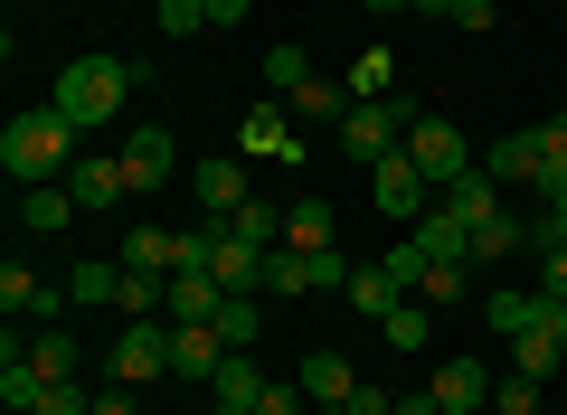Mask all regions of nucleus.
I'll return each instance as SVG.
<instances>
[{
	"label": "nucleus",
	"instance_id": "aec40b11",
	"mask_svg": "<svg viewBox=\"0 0 567 415\" xmlns=\"http://www.w3.org/2000/svg\"><path fill=\"white\" fill-rule=\"evenodd\" d=\"M0 312H10V321H20V312H58V283L29 274V264L10 256V264H0Z\"/></svg>",
	"mask_w": 567,
	"mask_h": 415
},
{
	"label": "nucleus",
	"instance_id": "2f4dec72",
	"mask_svg": "<svg viewBox=\"0 0 567 415\" xmlns=\"http://www.w3.org/2000/svg\"><path fill=\"white\" fill-rule=\"evenodd\" d=\"M464 293H473V264H425V283H416L425 312H445V302H464Z\"/></svg>",
	"mask_w": 567,
	"mask_h": 415
},
{
	"label": "nucleus",
	"instance_id": "39448f33",
	"mask_svg": "<svg viewBox=\"0 0 567 415\" xmlns=\"http://www.w3.org/2000/svg\"><path fill=\"white\" fill-rule=\"evenodd\" d=\"M369 198H379V208H388L398 227H416L425 208H435V179H425L416 160H406V142H398L388 160H369Z\"/></svg>",
	"mask_w": 567,
	"mask_h": 415
},
{
	"label": "nucleus",
	"instance_id": "79ce46f5",
	"mask_svg": "<svg viewBox=\"0 0 567 415\" xmlns=\"http://www.w3.org/2000/svg\"><path fill=\"white\" fill-rule=\"evenodd\" d=\"M529 142H539V160H567V114H548V123H529Z\"/></svg>",
	"mask_w": 567,
	"mask_h": 415
},
{
	"label": "nucleus",
	"instance_id": "8fccbe9b",
	"mask_svg": "<svg viewBox=\"0 0 567 415\" xmlns=\"http://www.w3.org/2000/svg\"><path fill=\"white\" fill-rule=\"evenodd\" d=\"M208 415H256V406H208Z\"/></svg>",
	"mask_w": 567,
	"mask_h": 415
},
{
	"label": "nucleus",
	"instance_id": "a211bd4d",
	"mask_svg": "<svg viewBox=\"0 0 567 415\" xmlns=\"http://www.w3.org/2000/svg\"><path fill=\"white\" fill-rule=\"evenodd\" d=\"M511 369H520V377H558V369H567V350H558V331H548V312L529 321V331H511Z\"/></svg>",
	"mask_w": 567,
	"mask_h": 415
},
{
	"label": "nucleus",
	"instance_id": "c03bdc74",
	"mask_svg": "<svg viewBox=\"0 0 567 415\" xmlns=\"http://www.w3.org/2000/svg\"><path fill=\"white\" fill-rule=\"evenodd\" d=\"M539 293H548V302H567V256H539Z\"/></svg>",
	"mask_w": 567,
	"mask_h": 415
},
{
	"label": "nucleus",
	"instance_id": "a18cd8bd",
	"mask_svg": "<svg viewBox=\"0 0 567 415\" xmlns=\"http://www.w3.org/2000/svg\"><path fill=\"white\" fill-rule=\"evenodd\" d=\"M199 10H208V29H237L246 20V0H199Z\"/></svg>",
	"mask_w": 567,
	"mask_h": 415
},
{
	"label": "nucleus",
	"instance_id": "bb28decb",
	"mask_svg": "<svg viewBox=\"0 0 567 415\" xmlns=\"http://www.w3.org/2000/svg\"><path fill=\"white\" fill-rule=\"evenodd\" d=\"M208 331H218L227 350H256V340H265V312H256V293H227V302H218V321H208Z\"/></svg>",
	"mask_w": 567,
	"mask_h": 415
},
{
	"label": "nucleus",
	"instance_id": "72a5a7b5",
	"mask_svg": "<svg viewBox=\"0 0 567 415\" xmlns=\"http://www.w3.org/2000/svg\"><path fill=\"white\" fill-rule=\"evenodd\" d=\"M303 76H312V48H265V85H275V95H293Z\"/></svg>",
	"mask_w": 567,
	"mask_h": 415
},
{
	"label": "nucleus",
	"instance_id": "9d476101",
	"mask_svg": "<svg viewBox=\"0 0 567 415\" xmlns=\"http://www.w3.org/2000/svg\"><path fill=\"white\" fill-rule=\"evenodd\" d=\"M189 189H199L208 218H237V208H256V189H246V160H199V170H189Z\"/></svg>",
	"mask_w": 567,
	"mask_h": 415
},
{
	"label": "nucleus",
	"instance_id": "c9c22d12",
	"mask_svg": "<svg viewBox=\"0 0 567 415\" xmlns=\"http://www.w3.org/2000/svg\"><path fill=\"white\" fill-rule=\"evenodd\" d=\"M312 396H303V377H265V396H256V415H303Z\"/></svg>",
	"mask_w": 567,
	"mask_h": 415
},
{
	"label": "nucleus",
	"instance_id": "2eb2a0df",
	"mask_svg": "<svg viewBox=\"0 0 567 415\" xmlns=\"http://www.w3.org/2000/svg\"><path fill=\"white\" fill-rule=\"evenodd\" d=\"M284 246L331 256V246H341V227H331V198H293V208H284Z\"/></svg>",
	"mask_w": 567,
	"mask_h": 415
},
{
	"label": "nucleus",
	"instance_id": "f257e3e1",
	"mask_svg": "<svg viewBox=\"0 0 567 415\" xmlns=\"http://www.w3.org/2000/svg\"><path fill=\"white\" fill-rule=\"evenodd\" d=\"M133 85H142V66L133 58H66L58 66V114L76 123V133H114V114L133 104Z\"/></svg>",
	"mask_w": 567,
	"mask_h": 415
},
{
	"label": "nucleus",
	"instance_id": "423d86ee",
	"mask_svg": "<svg viewBox=\"0 0 567 415\" xmlns=\"http://www.w3.org/2000/svg\"><path fill=\"white\" fill-rule=\"evenodd\" d=\"M104 369H114L123 387H152V377H171V321H123L114 350H104Z\"/></svg>",
	"mask_w": 567,
	"mask_h": 415
},
{
	"label": "nucleus",
	"instance_id": "a878e982",
	"mask_svg": "<svg viewBox=\"0 0 567 415\" xmlns=\"http://www.w3.org/2000/svg\"><path fill=\"white\" fill-rule=\"evenodd\" d=\"M483 170L502 179V189H520V179L539 170V142H529V133H502V142H492V152H483Z\"/></svg>",
	"mask_w": 567,
	"mask_h": 415
},
{
	"label": "nucleus",
	"instance_id": "ea45409f",
	"mask_svg": "<svg viewBox=\"0 0 567 415\" xmlns=\"http://www.w3.org/2000/svg\"><path fill=\"white\" fill-rule=\"evenodd\" d=\"M162 29H171V39H189V29H208V10H199V0H162Z\"/></svg>",
	"mask_w": 567,
	"mask_h": 415
},
{
	"label": "nucleus",
	"instance_id": "e433bc0d",
	"mask_svg": "<svg viewBox=\"0 0 567 415\" xmlns=\"http://www.w3.org/2000/svg\"><path fill=\"white\" fill-rule=\"evenodd\" d=\"M529 256H567V208H539L529 218Z\"/></svg>",
	"mask_w": 567,
	"mask_h": 415
},
{
	"label": "nucleus",
	"instance_id": "f8f14e48",
	"mask_svg": "<svg viewBox=\"0 0 567 415\" xmlns=\"http://www.w3.org/2000/svg\"><path fill=\"white\" fill-rule=\"evenodd\" d=\"M123 283H133V264H123V256L76 264V274H66V302H76V312H123Z\"/></svg>",
	"mask_w": 567,
	"mask_h": 415
},
{
	"label": "nucleus",
	"instance_id": "6ab92c4d",
	"mask_svg": "<svg viewBox=\"0 0 567 415\" xmlns=\"http://www.w3.org/2000/svg\"><path fill=\"white\" fill-rule=\"evenodd\" d=\"M218 302H227V283H218V274H171L162 321H218Z\"/></svg>",
	"mask_w": 567,
	"mask_h": 415
},
{
	"label": "nucleus",
	"instance_id": "4468645a",
	"mask_svg": "<svg viewBox=\"0 0 567 415\" xmlns=\"http://www.w3.org/2000/svg\"><path fill=\"white\" fill-rule=\"evenodd\" d=\"M123 264H133V274H181V227H123Z\"/></svg>",
	"mask_w": 567,
	"mask_h": 415
},
{
	"label": "nucleus",
	"instance_id": "7ed1b4c3",
	"mask_svg": "<svg viewBox=\"0 0 567 415\" xmlns=\"http://www.w3.org/2000/svg\"><path fill=\"white\" fill-rule=\"evenodd\" d=\"M406 160H416V170L435 179V198H445L454 179L473 170V142H464V123H445V114H416V133H406Z\"/></svg>",
	"mask_w": 567,
	"mask_h": 415
},
{
	"label": "nucleus",
	"instance_id": "5701e85b",
	"mask_svg": "<svg viewBox=\"0 0 567 415\" xmlns=\"http://www.w3.org/2000/svg\"><path fill=\"white\" fill-rule=\"evenodd\" d=\"M208 396H218V406H256V396H265L256 350H227V359H218V377H208Z\"/></svg>",
	"mask_w": 567,
	"mask_h": 415
},
{
	"label": "nucleus",
	"instance_id": "1a4fd4ad",
	"mask_svg": "<svg viewBox=\"0 0 567 415\" xmlns=\"http://www.w3.org/2000/svg\"><path fill=\"white\" fill-rule=\"evenodd\" d=\"M275 104H284V114H303V123H322V133H341V123H350V104H360V95H350L341 76H322V66H312V76L293 85V95H275Z\"/></svg>",
	"mask_w": 567,
	"mask_h": 415
},
{
	"label": "nucleus",
	"instance_id": "412c9836",
	"mask_svg": "<svg viewBox=\"0 0 567 415\" xmlns=\"http://www.w3.org/2000/svg\"><path fill=\"white\" fill-rule=\"evenodd\" d=\"M246 152H265V160H303L293 114H284V104H256V114H246Z\"/></svg>",
	"mask_w": 567,
	"mask_h": 415
},
{
	"label": "nucleus",
	"instance_id": "58836bf2",
	"mask_svg": "<svg viewBox=\"0 0 567 415\" xmlns=\"http://www.w3.org/2000/svg\"><path fill=\"white\" fill-rule=\"evenodd\" d=\"M529 189H539V208H567V160H539V170H529Z\"/></svg>",
	"mask_w": 567,
	"mask_h": 415
},
{
	"label": "nucleus",
	"instance_id": "09e8293b",
	"mask_svg": "<svg viewBox=\"0 0 567 415\" xmlns=\"http://www.w3.org/2000/svg\"><path fill=\"white\" fill-rule=\"evenodd\" d=\"M360 10H379V20H388V10H416V0H360Z\"/></svg>",
	"mask_w": 567,
	"mask_h": 415
},
{
	"label": "nucleus",
	"instance_id": "473e14b6",
	"mask_svg": "<svg viewBox=\"0 0 567 415\" xmlns=\"http://www.w3.org/2000/svg\"><path fill=\"white\" fill-rule=\"evenodd\" d=\"M483 312H492V331H502V340H511V331H529V321H539V312H548V293H492V302H483Z\"/></svg>",
	"mask_w": 567,
	"mask_h": 415
},
{
	"label": "nucleus",
	"instance_id": "de8ad7c7",
	"mask_svg": "<svg viewBox=\"0 0 567 415\" xmlns=\"http://www.w3.org/2000/svg\"><path fill=\"white\" fill-rule=\"evenodd\" d=\"M548 331H558V350H567V302H548Z\"/></svg>",
	"mask_w": 567,
	"mask_h": 415
},
{
	"label": "nucleus",
	"instance_id": "cd10ccee",
	"mask_svg": "<svg viewBox=\"0 0 567 415\" xmlns=\"http://www.w3.org/2000/svg\"><path fill=\"white\" fill-rule=\"evenodd\" d=\"M20 359H29V369L48 377V387H58V377H76V369H85V350H76V340H66V331H39V340H29Z\"/></svg>",
	"mask_w": 567,
	"mask_h": 415
},
{
	"label": "nucleus",
	"instance_id": "4c0bfd02",
	"mask_svg": "<svg viewBox=\"0 0 567 415\" xmlns=\"http://www.w3.org/2000/svg\"><path fill=\"white\" fill-rule=\"evenodd\" d=\"M445 20H454V29H464V39H483V29H502V0H454Z\"/></svg>",
	"mask_w": 567,
	"mask_h": 415
},
{
	"label": "nucleus",
	"instance_id": "c85d7f7f",
	"mask_svg": "<svg viewBox=\"0 0 567 415\" xmlns=\"http://www.w3.org/2000/svg\"><path fill=\"white\" fill-rule=\"evenodd\" d=\"M445 208H454V218H492V208H502V179H492V170H464V179H454V189H445Z\"/></svg>",
	"mask_w": 567,
	"mask_h": 415
},
{
	"label": "nucleus",
	"instance_id": "49530a36",
	"mask_svg": "<svg viewBox=\"0 0 567 415\" xmlns=\"http://www.w3.org/2000/svg\"><path fill=\"white\" fill-rule=\"evenodd\" d=\"M398 415H445V406H435V396H398Z\"/></svg>",
	"mask_w": 567,
	"mask_h": 415
},
{
	"label": "nucleus",
	"instance_id": "f03ea898",
	"mask_svg": "<svg viewBox=\"0 0 567 415\" xmlns=\"http://www.w3.org/2000/svg\"><path fill=\"white\" fill-rule=\"evenodd\" d=\"M66 160H76V123H66L58 104H29V114H10V133H0V170L20 179V189L66 179Z\"/></svg>",
	"mask_w": 567,
	"mask_h": 415
},
{
	"label": "nucleus",
	"instance_id": "c756f323",
	"mask_svg": "<svg viewBox=\"0 0 567 415\" xmlns=\"http://www.w3.org/2000/svg\"><path fill=\"white\" fill-rule=\"evenodd\" d=\"M379 340H388V350H406V359H416L425 340H435V312H425V302H398V312L379 321Z\"/></svg>",
	"mask_w": 567,
	"mask_h": 415
},
{
	"label": "nucleus",
	"instance_id": "0eeeda50",
	"mask_svg": "<svg viewBox=\"0 0 567 415\" xmlns=\"http://www.w3.org/2000/svg\"><path fill=\"white\" fill-rule=\"evenodd\" d=\"M66 189H76V208H114V198H133V170H123V152H76Z\"/></svg>",
	"mask_w": 567,
	"mask_h": 415
},
{
	"label": "nucleus",
	"instance_id": "ddd939ff",
	"mask_svg": "<svg viewBox=\"0 0 567 415\" xmlns=\"http://www.w3.org/2000/svg\"><path fill=\"white\" fill-rule=\"evenodd\" d=\"M227 340L208 331V321H171V377H218Z\"/></svg>",
	"mask_w": 567,
	"mask_h": 415
},
{
	"label": "nucleus",
	"instance_id": "37998d69",
	"mask_svg": "<svg viewBox=\"0 0 567 415\" xmlns=\"http://www.w3.org/2000/svg\"><path fill=\"white\" fill-rule=\"evenodd\" d=\"M95 415H142V406H133V387L114 377V387H95Z\"/></svg>",
	"mask_w": 567,
	"mask_h": 415
},
{
	"label": "nucleus",
	"instance_id": "7c9ffc66",
	"mask_svg": "<svg viewBox=\"0 0 567 415\" xmlns=\"http://www.w3.org/2000/svg\"><path fill=\"white\" fill-rule=\"evenodd\" d=\"M39 396H48V377L29 369V359H0V406H10V415H39Z\"/></svg>",
	"mask_w": 567,
	"mask_h": 415
},
{
	"label": "nucleus",
	"instance_id": "b1692460",
	"mask_svg": "<svg viewBox=\"0 0 567 415\" xmlns=\"http://www.w3.org/2000/svg\"><path fill=\"white\" fill-rule=\"evenodd\" d=\"M341 85H350V95H360V104H388V95H398V58H388V48H360Z\"/></svg>",
	"mask_w": 567,
	"mask_h": 415
},
{
	"label": "nucleus",
	"instance_id": "9b49d317",
	"mask_svg": "<svg viewBox=\"0 0 567 415\" xmlns=\"http://www.w3.org/2000/svg\"><path fill=\"white\" fill-rule=\"evenodd\" d=\"M123 170H133V198H152L171 179V123H142V133H123Z\"/></svg>",
	"mask_w": 567,
	"mask_h": 415
},
{
	"label": "nucleus",
	"instance_id": "a19ab883",
	"mask_svg": "<svg viewBox=\"0 0 567 415\" xmlns=\"http://www.w3.org/2000/svg\"><path fill=\"white\" fill-rule=\"evenodd\" d=\"M341 415H398V396H388V387H369V377H360V387H350V406Z\"/></svg>",
	"mask_w": 567,
	"mask_h": 415
},
{
	"label": "nucleus",
	"instance_id": "f3484780",
	"mask_svg": "<svg viewBox=\"0 0 567 415\" xmlns=\"http://www.w3.org/2000/svg\"><path fill=\"white\" fill-rule=\"evenodd\" d=\"M529 246V218H511V208H492V218H473V264H511Z\"/></svg>",
	"mask_w": 567,
	"mask_h": 415
},
{
	"label": "nucleus",
	"instance_id": "6e6552de",
	"mask_svg": "<svg viewBox=\"0 0 567 415\" xmlns=\"http://www.w3.org/2000/svg\"><path fill=\"white\" fill-rule=\"evenodd\" d=\"M425 396H435L445 415H483V406H492V369H473V359H435Z\"/></svg>",
	"mask_w": 567,
	"mask_h": 415
},
{
	"label": "nucleus",
	"instance_id": "20e7f679",
	"mask_svg": "<svg viewBox=\"0 0 567 415\" xmlns=\"http://www.w3.org/2000/svg\"><path fill=\"white\" fill-rule=\"evenodd\" d=\"M406 133H416V104H406V95H388V104H350L341 152H350V160H388Z\"/></svg>",
	"mask_w": 567,
	"mask_h": 415
},
{
	"label": "nucleus",
	"instance_id": "4be33fe9",
	"mask_svg": "<svg viewBox=\"0 0 567 415\" xmlns=\"http://www.w3.org/2000/svg\"><path fill=\"white\" fill-rule=\"evenodd\" d=\"M350 387H360V377H350L341 350H312L303 359V396H312V406H350Z\"/></svg>",
	"mask_w": 567,
	"mask_h": 415
},
{
	"label": "nucleus",
	"instance_id": "f704fd0d",
	"mask_svg": "<svg viewBox=\"0 0 567 415\" xmlns=\"http://www.w3.org/2000/svg\"><path fill=\"white\" fill-rule=\"evenodd\" d=\"M492 415H539V377H492Z\"/></svg>",
	"mask_w": 567,
	"mask_h": 415
},
{
	"label": "nucleus",
	"instance_id": "393cba45",
	"mask_svg": "<svg viewBox=\"0 0 567 415\" xmlns=\"http://www.w3.org/2000/svg\"><path fill=\"white\" fill-rule=\"evenodd\" d=\"M350 302H360L369 321H388V312H398V302H416V293H406V283L388 274V264H360V274H350Z\"/></svg>",
	"mask_w": 567,
	"mask_h": 415
},
{
	"label": "nucleus",
	"instance_id": "dca6fc26",
	"mask_svg": "<svg viewBox=\"0 0 567 415\" xmlns=\"http://www.w3.org/2000/svg\"><path fill=\"white\" fill-rule=\"evenodd\" d=\"M66 218H76V189H66V179H39V189H20V227H29V237H58Z\"/></svg>",
	"mask_w": 567,
	"mask_h": 415
}]
</instances>
